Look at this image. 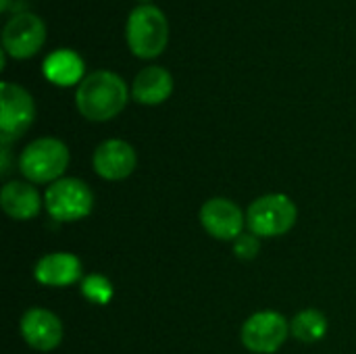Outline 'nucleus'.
Returning a JSON list of instances; mask_svg holds the SVG:
<instances>
[{
	"instance_id": "12",
	"label": "nucleus",
	"mask_w": 356,
	"mask_h": 354,
	"mask_svg": "<svg viewBox=\"0 0 356 354\" xmlns=\"http://www.w3.org/2000/svg\"><path fill=\"white\" fill-rule=\"evenodd\" d=\"M33 273L35 280L44 286L65 288L81 280V261L69 252L46 255L38 261Z\"/></svg>"
},
{
	"instance_id": "5",
	"label": "nucleus",
	"mask_w": 356,
	"mask_h": 354,
	"mask_svg": "<svg viewBox=\"0 0 356 354\" xmlns=\"http://www.w3.org/2000/svg\"><path fill=\"white\" fill-rule=\"evenodd\" d=\"M44 204L50 217L56 221H79L92 213L94 196L83 182L75 177H65L54 182L46 190Z\"/></svg>"
},
{
	"instance_id": "13",
	"label": "nucleus",
	"mask_w": 356,
	"mask_h": 354,
	"mask_svg": "<svg viewBox=\"0 0 356 354\" xmlns=\"http://www.w3.org/2000/svg\"><path fill=\"white\" fill-rule=\"evenodd\" d=\"M173 92V77L165 67H156L150 65L146 69H142L131 86V96L134 100H138L140 104H161L165 102Z\"/></svg>"
},
{
	"instance_id": "10",
	"label": "nucleus",
	"mask_w": 356,
	"mask_h": 354,
	"mask_svg": "<svg viewBox=\"0 0 356 354\" xmlns=\"http://www.w3.org/2000/svg\"><path fill=\"white\" fill-rule=\"evenodd\" d=\"M21 334L31 348L48 353L63 342V323L46 309H31L21 319Z\"/></svg>"
},
{
	"instance_id": "18",
	"label": "nucleus",
	"mask_w": 356,
	"mask_h": 354,
	"mask_svg": "<svg viewBox=\"0 0 356 354\" xmlns=\"http://www.w3.org/2000/svg\"><path fill=\"white\" fill-rule=\"evenodd\" d=\"M259 250H261V242H259V236H254L252 232L242 234L240 238L234 240V252H236V257L242 259V261L254 259V257L259 255Z\"/></svg>"
},
{
	"instance_id": "14",
	"label": "nucleus",
	"mask_w": 356,
	"mask_h": 354,
	"mask_svg": "<svg viewBox=\"0 0 356 354\" xmlns=\"http://www.w3.org/2000/svg\"><path fill=\"white\" fill-rule=\"evenodd\" d=\"M0 204L4 213L13 219L27 221L40 213V194L35 192L33 186L25 182H10L2 188L0 192Z\"/></svg>"
},
{
	"instance_id": "16",
	"label": "nucleus",
	"mask_w": 356,
	"mask_h": 354,
	"mask_svg": "<svg viewBox=\"0 0 356 354\" xmlns=\"http://www.w3.org/2000/svg\"><path fill=\"white\" fill-rule=\"evenodd\" d=\"M327 317L321 311L315 309H307L302 313H298L292 319V334L300 340V342H319L325 338L327 334Z\"/></svg>"
},
{
	"instance_id": "17",
	"label": "nucleus",
	"mask_w": 356,
	"mask_h": 354,
	"mask_svg": "<svg viewBox=\"0 0 356 354\" xmlns=\"http://www.w3.org/2000/svg\"><path fill=\"white\" fill-rule=\"evenodd\" d=\"M81 294L94 305H108L115 290H113V284L104 275L94 273L81 280Z\"/></svg>"
},
{
	"instance_id": "6",
	"label": "nucleus",
	"mask_w": 356,
	"mask_h": 354,
	"mask_svg": "<svg viewBox=\"0 0 356 354\" xmlns=\"http://www.w3.org/2000/svg\"><path fill=\"white\" fill-rule=\"evenodd\" d=\"M35 117L33 98L17 83L2 81L0 86V138L2 144L23 136Z\"/></svg>"
},
{
	"instance_id": "19",
	"label": "nucleus",
	"mask_w": 356,
	"mask_h": 354,
	"mask_svg": "<svg viewBox=\"0 0 356 354\" xmlns=\"http://www.w3.org/2000/svg\"><path fill=\"white\" fill-rule=\"evenodd\" d=\"M8 2H10V0H2V4H0V10H8Z\"/></svg>"
},
{
	"instance_id": "3",
	"label": "nucleus",
	"mask_w": 356,
	"mask_h": 354,
	"mask_svg": "<svg viewBox=\"0 0 356 354\" xmlns=\"http://www.w3.org/2000/svg\"><path fill=\"white\" fill-rule=\"evenodd\" d=\"M69 165V148L56 138L33 140L19 159L21 173L35 184L58 182Z\"/></svg>"
},
{
	"instance_id": "20",
	"label": "nucleus",
	"mask_w": 356,
	"mask_h": 354,
	"mask_svg": "<svg viewBox=\"0 0 356 354\" xmlns=\"http://www.w3.org/2000/svg\"><path fill=\"white\" fill-rule=\"evenodd\" d=\"M140 2H144V4H150V0H140Z\"/></svg>"
},
{
	"instance_id": "2",
	"label": "nucleus",
	"mask_w": 356,
	"mask_h": 354,
	"mask_svg": "<svg viewBox=\"0 0 356 354\" xmlns=\"http://www.w3.org/2000/svg\"><path fill=\"white\" fill-rule=\"evenodd\" d=\"M125 38L129 50L140 58H156L169 42V21L154 4H142L127 17Z\"/></svg>"
},
{
	"instance_id": "4",
	"label": "nucleus",
	"mask_w": 356,
	"mask_h": 354,
	"mask_svg": "<svg viewBox=\"0 0 356 354\" xmlns=\"http://www.w3.org/2000/svg\"><path fill=\"white\" fill-rule=\"evenodd\" d=\"M298 211L290 196L286 194H267L257 198L248 213L246 223L250 232L259 238H275L290 232L296 223Z\"/></svg>"
},
{
	"instance_id": "8",
	"label": "nucleus",
	"mask_w": 356,
	"mask_h": 354,
	"mask_svg": "<svg viewBox=\"0 0 356 354\" xmlns=\"http://www.w3.org/2000/svg\"><path fill=\"white\" fill-rule=\"evenodd\" d=\"M288 338V323L275 311H261L246 319L242 328V344L257 354H273Z\"/></svg>"
},
{
	"instance_id": "7",
	"label": "nucleus",
	"mask_w": 356,
	"mask_h": 354,
	"mask_svg": "<svg viewBox=\"0 0 356 354\" xmlns=\"http://www.w3.org/2000/svg\"><path fill=\"white\" fill-rule=\"evenodd\" d=\"M46 40V25L44 21L29 13H17L8 19L2 29V50L17 61L33 56Z\"/></svg>"
},
{
	"instance_id": "1",
	"label": "nucleus",
	"mask_w": 356,
	"mask_h": 354,
	"mask_svg": "<svg viewBox=\"0 0 356 354\" xmlns=\"http://www.w3.org/2000/svg\"><path fill=\"white\" fill-rule=\"evenodd\" d=\"M127 98V83L113 71H94L86 75L75 92L77 111L90 121L113 119L125 108Z\"/></svg>"
},
{
	"instance_id": "9",
	"label": "nucleus",
	"mask_w": 356,
	"mask_h": 354,
	"mask_svg": "<svg viewBox=\"0 0 356 354\" xmlns=\"http://www.w3.org/2000/svg\"><path fill=\"white\" fill-rule=\"evenodd\" d=\"M200 223L202 227L217 240H236L242 236L244 230V215L227 198H211L200 209Z\"/></svg>"
},
{
	"instance_id": "15",
	"label": "nucleus",
	"mask_w": 356,
	"mask_h": 354,
	"mask_svg": "<svg viewBox=\"0 0 356 354\" xmlns=\"http://www.w3.org/2000/svg\"><path fill=\"white\" fill-rule=\"evenodd\" d=\"M44 75L56 86H73L83 79V61L73 50H54L44 61Z\"/></svg>"
},
{
	"instance_id": "11",
	"label": "nucleus",
	"mask_w": 356,
	"mask_h": 354,
	"mask_svg": "<svg viewBox=\"0 0 356 354\" xmlns=\"http://www.w3.org/2000/svg\"><path fill=\"white\" fill-rule=\"evenodd\" d=\"M136 150L123 140H106L94 152L96 173L111 182L129 177L136 169Z\"/></svg>"
}]
</instances>
